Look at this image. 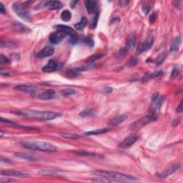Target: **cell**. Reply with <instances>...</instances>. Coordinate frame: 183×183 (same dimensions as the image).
Wrapping results in <instances>:
<instances>
[{
  "mask_svg": "<svg viewBox=\"0 0 183 183\" xmlns=\"http://www.w3.org/2000/svg\"><path fill=\"white\" fill-rule=\"evenodd\" d=\"M98 17H99V14L96 13L95 14L92 19H91V22H90V27L91 29H95V27H97V25H98Z\"/></svg>",
  "mask_w": 183,
  "mask_h": 183,
  "instance_id": "34",
  "label": "cell"
},
{
  "mask_svg": "<svg viewBox=\"0 0 183 183\" xmlns=\"http://www.w3.org/2000/svg\"><path fill=\"white\" fill-rule=\"evenodd\" d=\"M110 130V129L108 128H103V129H95V130L92 131H88V132H86L87 135H97V134H101L103 133H106L108 131Z\"/></svg>",
  "mask_w": 183,
  "mask_h": 183,
  "instance_id": "26",
  "label": "cell"
},
{
  "mask_svg": "<svg viewBox=\"0 0 183 183\" xmlns=\"http://www.w3.org/2000/svg\"><path fill=\"white\" fill-rule=\"evenodd\" d=\"M156 19H157V14H155V13H153V14L150 16V18H149L150 23H153V22H155V20H156Z\"/></svg>",
  "mask_w": 183,
  "mask_h": 183,
  "instance_id": "42",
  "label": "cell"
},
{
  "mask_svg": "<svg viewBox=\"0 0 183 183\" xmlns=\"http://www.w3.org/2000/svg\"><path fill=\"white\" fill-rule=\"evenodd\" d=\"M154 41H155V39L153 37H149L144 42V43H142V45L139 47L138 49H137V54H140L142 52H145L148 51L149 49H151V47H153Z\"/></svg>",
  "mask_w": 183,
  "mask_h": 183,
  "instance_id": "9",
  "label": "cell"
},
{
  "mask_svg": "<svg viewBox=\"0 0 183 183\" xmlns=\"http://www.w3.org/2000/svg\"><path fill=\"white\" fill-rule=\"evenodd\" d=\"M54 52V48L52 46L45 47L42 49L40 50L38 53L36 54V57L38 59L40 58L47 57L52 56Z\"/></svg>",
  "mask_w": 183,
  "mask_h": 183,
  "instance_id": "11",
  "label": "cell"
},
{
  "mask_svg": "<svg viewBox=\"0 0 183 183\" xmlns=\"http://www.w3.org/2000/svg\"><path fill=\"white\" fill-rule=\"evenodd\" d=\"M183 111V107H182V100H181L180 102H179V105L177 107V112L178 113H181Z\"/></svg>",
  "mask_w": 183,
  "mask_h": 183,
  "instance_id": "44",
  "label": "cell"
},
{
  "mask_svg": "<svg viewBox=\"0 0 183 183\" xmlns=\"http://www.w3.org/2000/svg\"><path fill=\"white\" fill-rule=\"evenodd\" d=\"M61 94L63 97H64V98H67V97L72 96V95H75V94H77V90H74V89L68 88V89H65V90H61Z\"/></svg>",
  "mask_w": 183,
  "mask_h": 183,
  "instance_id": "28",
  "label": "cell"
},
{
  "mask_svg": "<svg viewBox=\"0 0 183 183\" xmlns=\"http://www.w3.org/2000/svg\"><path fill=\"white\" fill-rule=\"evenodd\" d=\"M59 135L61 137H64L66 139H70V140H77L82 137V136L79 135L77 134L73 133H69V132H62V133H59Z\"/></svg>",
  "mask_w": 183,
  "mask_h": 183,
  "instance_id": "23",
  "label": "cell"
},
{
  "mask_svg": "<svg viewBox=\"0 0 183 183\" xmlns=\"http://www.w3.org/2000/svg\"><path fill=\"white\" fill-rule=\"evenodd\" d=\"M67 36V34L64 33L62 31L57 30L56 32H52V34H50L49 40L50 42L53 44V45H57V44L60 43Z\"/></svg>",
  "mask_w": 183,
  "mask_h": 183,
  "instance_id": "6",
  "label": "cell"
},
{
  "mask_svg": "<svg viewBox=\"0 0 183 183\" xmlns=\"http://www.w3.org/2000/svg\"><path fill=\"white\" fill-rule=\"evenodd\" d=\"M72 153L77 155H80V156H95V154L85 151H72Z\"/></svg>",
  "mask_w": 183,
  "mask_h": 183,
  "instance_id": "36",
  "label": "cell"
},
{
  "mask_svg": "<svg viewBox=\"0 0 183 183\" xmlns=\"http://www.w3.org/2000/svg\"><path fill=\"white\" fill-rule=\"evenodd\" d=\"M134 45H135V37H134L133 35H131L128 37V39H127L124 49L127 50V51H128L129 49H133Z\"/></svg>",
  "mask_w": 183,
  "mask_h": 183,
  "instance_id": "21",
  "label": "cell"
},
{
  "mask_svg": "<svg viewBox=\"0 0 183 183\" xmlns=\"http://www.w3.org/2000/svg\"><path fill=\"white\" fill-rule=\"evenodd\" d=\"M180 37H177L175 39V40L173 41L172 45L171 50L172 51H177L179 49V47L180 45Z\"/></svg>",
  "mask_w": 183,
  "mask_h": 183,
  "instance_id": "31",
  "label": "cell"
},
{
  "mask_svg": "<svg viewBox=\"0 0 183 183\" xmlns=\"http://www.w3.org/2000/svg\"><path fill=\"white\" fill-rule=\"evenodd\" d=\"M82 42H83L85 44V45H87V46L90 47H92L94 46V41L92 40V39L90 38V37H85V38L82 39Z\"/></svg>",
  "mask_w": 183,
  "mask_h": 183,
  "instance_id": "37",
  "label": "cell"
},
{
  "mask_svg": "<svg viewBox=\"0 0 183 183\" xmlns=\"http://www.w3.org/2000/svg\"><path fill=\"white\" fill-rule=\"evenodd\" d=\"M142 12L145 13V14H148L149 12H150V6H149L148 4H143V5H142Z\"/></svg>",
  "mask_w": 183,
  "mask_h": 183,
  "instance_id": "41",
  "label": "cell"
},
{
  "mask_svg": "<svg viewBox=\"0 0 183 183\" xmlns=\"http://www.w3.org/2000/svg\"><path fill=\"white\" fill-rule=\"evenodd\" d=\"M15 46L16 44L14 42L10 41V40H1V42H0V47H1V48H12L14 47Z\"/></svg>",
  "mask_w": 183,
  "mask_h": 183,
  "instance_id": "24",
  "label": "cell"
},
{
  "mask_svg": "<svg viewBox=\"0 0 183 183\" xmlns=\"http://www.w3.org/2000/svg\"><path fill=\"white\" fill-rule=\"evenodd\" d=\"M180 167V165L179 164H175L172 165L171 167H170L169 168L166 170L163 171V172L159 173V174H157V176L160 178H165L170 176V175L173 174V173L175 172L177 170H179V168Z\"/></svg>",
  "mask_w": 183,
  "mask_h": 183,
  "instance_id": "12",
  "label": "cell"
},
{
  "mask_svg": "<svg viewBox=\"0 0 183 183\" xmlns=\"http://www.w3.org/2000/svg\"><path fill=\"white\" fill-rule=\"evenodd\" d=\"M157 119V114H155V112H151L149 113L148 114H146L145 116L142 117L140 118L137 119V121L134 122L132 124H130V129L132 130L137 131L140 130L147 124H150L151 122H154Z\"/></svg>",
  "mask_w": 183,
  "mask_h": 183,
  "instance_id": "4",
  "label": "cell"
},
{
  "mask_svg": "<svg viewBox=\"0 0 183 183\" xmlns=\"http://www.w3.org/2000/svg\"><path fill=\"white\" fill-rule=\"evenodd\" d=\"M127 114H119V115L114 117V118L111 119L108 122V125L112 126V127H115V126H118L119 124H122L124 120H126V119L127 118Z\"/></svg>",
  "mask_w": 183,
  "mask_h": 183,
  "instance_id": "14",
  "label": "cell"
},
{
  "mask_svg": "<svg viewBox=\"0 0 183 183\" xmlns=\"http://www.w3.org/2000/svg\"><path fill=\"white\" fill-rule=\"evenodd\" d=\"M82 69V68H75V69H71L67 72V76L69 78H75L79 75V72H81Z\"/></svg>",
  "mask_w": 183,
  "mask_h": 183,
  "instance_id": "29",
  "label": "cell"
},
{
  "mask_svg": "<svg viewBox=\"0 0 183 183\" xmlns=\"http://www.w3.org/2000/svg\"><path fill=\"white\" fill-rule=\"evenodd\" d=\"M0 63H1V64H2V65L9 64V63H10V60H9L6 57L1 54L0 55Z\"/></svg>",
  "mask_w": 183,
  "mask_h": 183,
  "instance_id": "38",
  "label": "cell"
},
{
  "mask_svg": "<svg viewBox=\"0 0 183 183\" xmlns=\"http://www.w3.org/2000/svg\"><path fill=\"white\" fill-rule=\"evenodd\" d=\"M1 175L4 176H12V177H25L27 175L25 172H22L19 171L13 170H1L0 172Z\"/></svg>",
  "mask_w": 183,
  "mask_h": 183,
  "instance_id": "17",
  "label": "cell"
},
{
  "mask_svg": "<svg viewBox=\"0 0 183 183\" xmlns=\"http://www.w3.org/2000/svg\"><path fill=\"white\" fill-rule=\"evenodd\" d=\"M11 27L13 30L15 31L16 32H18V33H25L29 31L28 27L22 25L20 22H14L11 25Z\"/></svg>",
  "mask_w": 183,
  "mask_h": 183,
  "instance_id": "18",
  "label": "cell"
},
{
  "mask_svg": "<svg viewBox=\"0 0 183 183\" xmlns=\"http://www.w3.org/2000/svg\"><path fill=\"white\" fill-rule=\"evenodd\" d=\"M137 140V136L136 134H130L128 137H126L124 140L119 145V148L122 150H127V149L129 148L134 145V142Z\"/></svg>",
  "mask_w": 183,
  "mask_h": 183,
  "instance_id": "8",
  "label": "cell"
},
{
  "mask_svg": "<svg viewBox=\"0 0 183 183\" xmlns=\"http://www.w3.org/2000/svg\"><path fill=\"white\" fill-rule=\"evenodd\" d=\"M57 97V93L54 90H47L42 92L39 95V99L42 100H49L54 99Z\"/></svg>",
  "mask_w": 183,
  "mask_h": 183,
  "instance_id": "16",
  "label": "cell"
},
{
  "mask_svg": "<svg viewBox=\"0 0 183 183\" xmlns=\"http://www.w3.org/2000/svg\"><path fill=\"white\" fill-rule=\"evenodd\" d=\"M69 42H70V43L72 44V45H76V44L78 42V36H77V33L71 35Z\"/></svg>",
  "mask_w": 183,
  "mask_h": 183,
  "instance_id": "39",
  "label": "cell"
},
{
  "mask_svg": "<svg viewBox=\"0 0 183 183\" xmlns=\"http://www.w3.org/2000/svg\"><path fill=\"white\" fill-rule=\"evenodd\" d=\"M95 113V110L94 109H90V110H85L82 111V112L79 113V116L85 117H88L90 115H92Z\"/></svg>",
  "mask_w": 183,
  "mask_h": 183,
  "instance_id": "33",
  "label": "cell"
},
{
  "mask_svg": "<svg viewBox=\"0 0 183 183\" xmlns=\"http://www.w3.org/2000/svg\"><path fill=\"white\" fill-rule=\"evenodd\" d=\"M15 156L19 158L27 160V161H35V160H37L35 157L32 156V155H29V154H26V153H16Z\"/></svg>",
  "mask_w": 183,
  "mask_h": 183,
  "instance_id": "22",
  "label": "cell"
},
{
  "mask_svg": "<svg viewBox=\"0 0 183 183\" xmlns=\"http://www.w3.org/2000/svg\"><path fill=\"white\" fill-rule=\"evenodd\" d=\"M85 7L87 8V12L90 14H96L98 12V1L94 0H87L85 1Z\"/></svg>",
  "mask_w": 183,
  "mask_h": 183,
  "instance_id": "15",
  "label": "cell"
},
{
  "mask_svg": "<svg viewBox=\"0 0 183 183\" xmlns=\"http://www.w3.org/2000/svg\"><path fill=\"white\" fill-rule=\"evenodd\" d=\"M1 162H3V163H10V161H9V160H8V159H6V158H4V157L3 156H1Z\"/></svg>",
  "mask_w": 183,
  "mask_h": 183,
  "instance_id": "46",
  "label": "cell"
},
{
  "mask_svg": "<svg viewBox=\"0 0 183 183\" xmlns=\"http://www.w3.org/2000/svg\"><path fill=\"white\" fill-rule=\"evenodd\" d=\"M112 89L110 88V87H107L106 89H105V92H107V93H110V92H112Z\"/></svg>",
  "mask_w": 183,
  "mask_h": 183,
  "instance_id": "49",
  "label": "cell"
},
{
  "mask_svg": "<svg viewBox=\"0 0 183 183\" xmlns=\"http://www.w3.org/2000/svg\"><path fill=\"white\" fill-rule=\"evenodd\" d=\"M11 57H12L13 59H15V60H19V55L17 54H12V55H11Z\"/></svg>",
  "mask_w": 183,
  "mask_h": 183,
  "instance_id": "47",
  "label": "cell"
},
{
  "mask_svg": "<svg viewBox=\"0 0 183 183\" xmlns=\"http://www.w3.org/2000/svg\"><path fill=\"white\" fill-rule=\"evenodd\" d=\"M22 145L27 149L32 150H38L42 152H56L57 147H55L52 144L45 142H23Z\"/></svg>",
  "mask_w": 183,
  "mask_h": 183,
  "instance_id": "3",
  "label": "cell"
},
{
  "mask_svg": "<svg viewBox=\"0 0 183 183\" xmlns=\"http://www.w3.org/2000/svg\"><path fill=\"white\" fill-rule=\"evenodd\" d=\"M32 3V1H26L25 3L15 2L13 4V10L20 18L27 21L30 20L31 14L27 9V6H30V4Z\"/></svg>",
  "mask_w": 183,
  "mask_h": 183,
  "instance_id": "5",
  "label": "cell"
},
{
  "mask_svg": "<svg viewBox=\"0 0 183 183\" xmlns=\"http://www.w3.org/2000/svg\"><path fill=\"white\" fill-rule=\"evenodd\" d=\"M45 6L50 10H55L62 8L63 4L59 1H47L45 3Z\"/></svg>",
  "mask_w": 183,
  "mask_h": 183,
  "instance_id": "19",
  "label": "cell"
},
{
  "mask_svg": "<svg viewBox=\"0 0 183 183\" xmlns=\"http://www.w3.org/2000/svg\"><path fill=\"white\" fill-rule=\"evenodd\" d=\"M0 13L1 14H6V9L3 5L2 2H0Z\"/></svg>",
  "mask_w": 183,
  "mask_h": 183,
  "instance_id": "45",
  "label": "cell"
},
{
  "mask_svg": "<svg viewBox=\"0 0 183 183\" xmlns=\"http://www.w3.org/2000/svg\"><path fill=\"white\" fill-rule=\"evenodd\" d=\"M165 58H166V54L164 52L162 53V54L159 55L158 57H157V59H155V63H156L158 65H160V64H161L164 61Z\"/></svg>",
  "mask_w": 183,
  "mask_h": 183,
  "instance_id": "35",
  "label": "cell"
},
{
  "mask_svg": "<svg viewBox=\"0 0 183 183\" xmlns=\"http://www.w3.org/2000/svg\"><path fill=\"white\" fill-rule=\"evenodd\" d=\"M104 56V54H94L92 55V56L90 57L87 59V63H92L94 62V61H95L96 60H98V59H101L102 57Z\"/></svg>",
  "mask_w": 183,
  "mask_h": 183,
  "instance_id": "32",
  "label": "cell"
},
{
  "mask_svg": "<svg viewBox=\"0 0 183 183\" xmlns=\"http://www.w3.org/2000/svg\"><path fill=\"white\" fill-rule=\"evenodd\" d=\"M87 25V19H86L85 17H82L79 22H77V24L74 25V27H75V29H77V30H82V29L85 28Z\"/></svg>",
  "mask_w": 183,
  "mask_h": 183,
  "instance_id": "27",
  "label": "cell"
},
{
  "mask_svg": "<svg viewBox=\"0 0 183 183\" xmlns=\"http://www.w3.org/2000/svg\"><path fill=\"white\" fill-rule=\"evenodd\" d=\"M14 90L20 92H25L27 93L33 94L37 91V88L35 86L28 85H19L14 87Z\"/></svg>",
  "mask_w": 183,
  "mask_h": 183,
  "instance_id": "13",
  "label": "cell"
},
{
  "mask_svg": "<svg viewBox=\"0 0 183 183\" xmlns=\"http://www.w3.org/2000/svg\"><path fill=\"white\" fill-rule=\"evenodd\" d=\"M61 18L64 22H69L72 18V13L67 9L64 10L61 14Z\"/></svg>",
  "mask_w": 183,
  "mask_h": 183,
  "instance_id": "30",
  "label": "cell"
},
{
  "mask_svg": "<svg viewBox=\"0 0 183 183\" xmlns=\"http://www.w3.org/2000/svg\"><path fill=\"white\" fill-rule=\"evenodd\" d=\"M11 112L17 114V115L26 117L32 119H38L42 121H48L52 120L55 118L60 117L61 114L58 113L53 112L47 111H36V110H12Z\"/></svg>",
  "mask_w": 183,
  "mask_h": 183,
  "instance_id": "1",
  "label": "cell"
},
{
  "mask_svg": "<svg viewBox=\"0 0 183 183\" xmlns=\"http://www.w3.org/2000/svg\"><path fill=\"white\" fill-rule=\"evenodd\" d=\"M62 66V64L55 59H51L48 61L47 64L42 68V71L45 72H53L59 69Z\"/></svg>",
  "mask_w": 183,
  "mask_h": 183,
  "instance_id": "7",
  "label": "cell"
},
{
  "mask_svg": "<svg viewBox=\"0 0 183 183\" xmlns=\"http://www.w3.org/2000/svg\"><path fill=\"white\" fill-rule=\"evenodd\" d=\"M163 71H156V72H154L153 73L146 74V75L144 77L143 79L144 80L147 81L152 78H157V77H160V76L163 75Z\"/></svg>",
  "mask_w": 183,
  "mask_h": 183,
  "instance_id": "25",
  "label": "cell"
},
{
  "mask_svg": "<svg viewBox=\"0 0 183 183\" xmlns=\"http://www.w3.org/2000/svg\"><path fill=\"white\" fill-rule=\"evenodd\" d=\"M163 101H164V98L161 95H159L158 93H155L153 95L151 101V106L153 109V112H155L156 110L160 109Z\"/></svg>",
  "mask_w": 183,
  "mask_h": 183,
  "instance_id": "10",
  "label": "cell"
},
{
  "mask_svg": "<svg viewBox=\"0 0 183 183\" xmlns=\"http://www.w3.org/2000/svg\"><path fill=\"white\" fill-rule=\"evenodd\" d=\"M93 174L97 176L106 178V179H112L117 181H134L137 178L134 176L129 175L122 174L118 172L106 171V170H96L93 172Z\"/></svg>",
  "mask_w": 183,
  "mask_h": 183,
  "instance_id": "2",
  "label": "cell"
},
{
  "mask_svg": "<svg viewBox=\"0 0 183 183\" xmlns=\"http://www.w3.org/2000/svg\"><path fill=\"white\" fill-rule=\"evenodd\" d=\"M55 27L57 28V30L62 31V32H64V33L67 34V35H69V36H71V35H74V34L76 33V32L73 30V29L71 28L70 27H69V26H67V25H57Z\"/></svg>",
  "mask_w": 183,
  "mask_h": 183,
  "instance_id": "20",
  "label": "cell"
},
{
  "mask_svg": "<svg viewBox=\"0 0 183 183\" xmlns=\"http://www.w3.org/2000/svg\"><path fill=\"white\" fill-rule=\"evenodd\" d=\"M4 135V132L3 131H0V137H2Z\"/></svg>",
  "mask_w": 183,
  "mask_h": 183,
  "instance_id": "50",
  "label": "cell"
},
{
  "mask_svg": "<svg viewBox=\"0 0 183 183\" xmlns=\"http://www.w3.org/2000/svg\"><path fill=\"white\" fill-rule=\"evenodd\" d=\"M129 4V1H125V0H122V1H119V6H122V7H124V6H126L128 5Z\"/></svg>",
  "mask_w": 183,
  "mask_h": 183,
  "instance_id": "43",
  "label": "cell"
},
{
  "mask_svg": "<svg viewBox=\"0 0 183 183\" xmlns=\"http://www.w3.org/2000/svg\"><path fill=\"white\" fill-rule=\"evenodd\" d=\"M178 74H179V70H178L177 68H174V69H172V72H171L170 78L172 79H175L176 77H177Z\"/></svg>",
  "mask_w": 183,
  "mask_h": 183,
  "instance_id": "40",
  "label": "cell"
},
{
  "mask_svg": "<svg viewBox=\"0 0 183 183\" xmlns=\"http://www.w3.org/2000/svg\"><path fill=\"white\" fill-rule=\"evenodd\" d=\"M77 2H78V1H71V3H70L71 7L74 8V6H76V4H77Z\"/></svg>",
  "mask_w": 183,
  "mask_h": 183,
  "instance_id": "48",
  "label": "cell"
}]
</instances>
